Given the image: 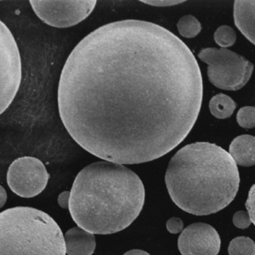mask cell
<instances>
[{"label": "cell", "instance_id": "obj_1", "mask_svg": "<svg viewBox=\"0 0 255 255\" xmlns=\"http://www.w3.org/2000/svg\"><path fill=\"white\" fill-rule=\"evenodd\" d=\"M203 77L189 47L157 24L100 26L70 54L58 87L60 117L89 153L138 164L180 145L197 122Z\"/></svg>", "mask_w": 255, "mask_h": 255}, {"label": "cell", "instance_id": "obj_2", "mask_svg": "<svg viewBox=\"0 0 255 255\" xmlns=\"http://www.w3.org/2000/svg\"><path fill=\"white\" fill-rule=\"evenodd\" d=\"M145 188L134 172L102 161L83 168L70 191L69 211L78 226L92 234L121 232L139 216Z\"/></svg>", "mask_w": 255, "mask_h": 255}, {"label": "cell", "instance_id": "obj_3", "mask_svg": "<svg viewBox=\"0 0 255 255\" xmlns=\"http://www.w3.org/2000/svg\"><path fill=\"white\" fill-rule=\"evenodd\" d=\"M165 182L177 206L191 215H209L234 200L240 184L229 152L209 142L186 145L168 163Z\"/></svg>", "mask_w": 255, "mask_h": 255}, {"label": "cell", "instance_id": "obj_4", "mask_svg": "<svg viewBox=\"0 0 255 255\" xmlns=\"http://www.w3.org/2000/svg\"><path fill=\"white\" fill-rule=\"evenodd\" d=\"M64 235L48 214L31 207L0 213V255H66Z\"/></svg>", "mask_w": 255, "mask_h": 255}, {"label": "cell", "instance_id": "obj_5", "mask_svg": "<svg viewBox=\"0 0 255 255\" xmlns=\"http://www.w3.org/2000/svg\"><path fill=\"white\" fill-rule=\"evenodd\" d=\"M198 58L208 64V77L215 87L237 91L250 81L254 64L230 49L206 48L201 50Z\"/></svg>", "mask_w": 255, "mask_h": 255}, {"label": "cell", "instance_id": "obj_6", "mask_svg": "<svg viewBox=\"0 0 255 255\" xmlns=\"http://www.w3.org/2000/svg\"><path fill=\"white\" fill-rule=\"evenodd\" d=\"M21 81V61L14 36L0 20V115L15 99Z\"/></svg>", "mask_w": 255, "mask_h": 255}, {"label": "cell", "instance_id": "obj_7", "mask_svg": "<svg viewBox=\"0 0 255 255\" xmlns=\"http://www.w3.org/2000/svg\"><path fill=\"white\" fill-rule=\"evenodd\" d=\"M96 0H31L36 15L49 26L65 28L75 26L93 12Z\"/></svg>", "mask_w": 255, "mask_h": 255}, {"label": "cell", "instance_id": "obj_8", "mask_svg": "<svg viewBox=\"0 0 255 255\" xmlns=\"http://www.w3.org/2000/svg\"><path fill=\"white\" fill-rule=\"evenodd\" d=\"M49 174L40 160L32 157L17 158L7 173L8 186L14 193L25 198L36 197L46 187Z\"/></svg>", "mask_w": 255, "mask_h": 255}, {"label": "cell", "instance_id": "obj_9", "mask_svg": "<svg viewBox=\"0 0 255 255\" xmlns=\"http://www.w3.org/2000/svg\"><path fill=\"white\" fill-rule=\"evenodd\" d=\"M221 244L217 231L204 223L191 224L183 230L178 239L182 255H218Z\"/></svg>", "mask_w": 255, "mask_h": 255}, {"label": "cell", "instance_id": "obj_10", "mask_svg": "<svg viewBox=\"0 0 255 255\" xmlns=\"http://www.w3.org/2000/svg\"><path fill=\"white\" fill-rule=\"evenodd\" d=\"M66 253L68 255H92L96 250V238L92 233L73 227L64 235Z\"/></svg>", "mask_w": 255, "mask_h": 255}, {"label": "cell", "instance_id": "obj_11", "mask_svg": "<svg viewBox=\"0 0 255 255\" xmlns=\"http://www.w3.org/2000/svg\"><path fill=\"white\" fill-rule=\"evenodd\" d=\"M255 0H236L234 2L235 25L253 44H255Z\"/></svg>", "mask_w": 255, "mask_h": 255}, {"label": "cell", "instance_id": "obj_12", "mask_svg": "<svg viewBox=\"0 0 255 255\" xmlns=\"http://www.w3.org/2000/svg\"><path fill=\"white\" fill-rule=\"evenodd\" d=\"M229 154L237 165L251 167L255 163V138L250 134L236 137L230 145Z\"/></svg>", "mask_w": 255, "mask_h": 255}, {"label": "cell", "instance_id": "obj_13", "mask_svg": "<svg viewBox=\"0 0 255 255\" xmlns=\"http://www.w3.org/2000/svg\"><path fill=\"white\" fill-rule=\"evenodd\" d=\"M237 108V103L225 94H218L209 102V111L218 119H229Z\"/></svg>", "mask_w": 255, "mask_h": 255}, {"label": "cell", "instance_id": "obj_14", "mask_svg": "<svg viewBox=\"0 0 255 255\" xmlns=\"http://www.w3.org/2000/svg\"><path fill=\"white\" fill-rule=\"evenodd\" d=\"M177 28L184 38H193L200 33L202 25L195 16L187 15L180 18L177 23Z\"/></svg>", "mask_w": 255, "mask_h": 255}, {"label": "cell", "instance_id": "obj_15", "mask_svg": "<svg viewBox=\"0 0 255 255\" xmlns=\"http://www.w3.org/2000/svg\"><path fill=\"white\" fill-rule=\"evenodd\" d=\"M230 255H255V242L247 237H238L230 243Z\"/></svg>", "mask_w": 255, "mask_h": 255}, {"label": "cell", "instance_id": "obj_16", "mask_svg": "<svg viewBox=\"0 0 255 255\" xmlns=\"http://www.w3.org/2000/svg\"><path fill=\"white\" fill-rule=\"evenodd\" d=\"M237 40V33L232 26H221L215 32V43L221 48L226 49L234 45Z\"/></svg>", "mask_w": 255, "mask_h": 255}, {"label": "cell", "instance_id": "obj_17", "mask_svg": "<svg viewBox=\"0 0 255 255\" xmlns=\"http://www.w3.org/2000/svg\"><path fill=\"white\" fill-rule=\"evenodd\" d=\"M237 121L241 127L250 129L255 126V107H244L238 111Z\"/></svg>", "mask_w": 255, "mask_h": 255}, {"label": "cell", "instance_id": "obj_18", "mask_svg": "<svg viewBox=\"0 0 255 255\" xmlns=\"http://www.w3.org/2000/svg\"><path fill=\"white\" fill-rule=\"evenodd\" d=\"M233 223L239 229H247L252 223L248 212L238 211L233 216Z\"/></svg>", "mask_w": 255, "mask_h": 255}, {"label": "cell", "instance_id": "obj_19", "mask_svg": "<svg viewBox=\"0 0 255 255\" xmlns=\"http://www.w3.org/2000/svg\"><path fill=\"white\" fill-rule=\"evenodd\" d=\"M166 226H167L168 232H170L172 234H178L180 232H182L183 228H184V223H183L182 220L177 217L169 219L167 221Z\"/></svg>", "mask_w": 255, "mask_h": 255}, {"label": "cell", "instance_id": "obj_20", "mask_svg": "<svg viewBox=\"0 0 255 255\" xmlns=\"http://www.w3.org/2000/svg\"><path fill=\"white\" fill-rule=\"evenodd\" d=\"M255 185L250 189V193H249V197L247 199L245 206H246L248 214L250 215L251 221L253 224H255Z\"/></svg>", "mask_w": 255, "mask_h": 255}, {"label": "cell", "instance_id": "obj_21", "mask_svg": "<svg viewBox=\"0 0 255 255\" xmlns=\"http://www.w3.org/2000/svg\"><path fill=\"white\" fill-rule=\"evenodd\" d=\"M140 2L146 3L149 5L157 6V7H167L180 4L185 2L184 0H141Z\"/></svg>", "mask_w": 255, "mask_h": 255}, {"label": "cell", "instance_id": "obj_22", "mask_svg": "<svg viewBox=\"0 0 255 255\" xmlns=\"http://www.w3.org/2000/svg\"><path fill=\"white\" fill-rule=\"evenodd\" d=\"M69 191H64L62 193L59 195L58 203L59 205L63 208V209H68L69 208Z\"/></svg>", "mask_w": 255, "mask_h": 255}, {"label": "cell", "instance_id": "obj_23", "mask_svg": "<svg viewBox=\"0 0 255 255\" xmlns=\"http://www.w3.org/2000/svg\"><path fill=\"white\" fill-rule=\"evenodd\" d=\"M6 201H7V193H6L5 189L3 188V186H0V209L3 208Z\"/></svg>", "mask_w": 255, "mask_h": 255}, {"label": "cell", "instance_id": "obj_24", "mask_svg": "<svg viewBox=\"0 0 255 255\" xmlns=\"http://www.w3.org/2000/svg\"><path fill=\"white\" fill-rule=\"evenodd\" d=\"M124 255H150L148 253L143 250H133L128 251V252L125 253Z\"/></svg>", "mask_w": 255, "mask_h": 255}]
</instances>
